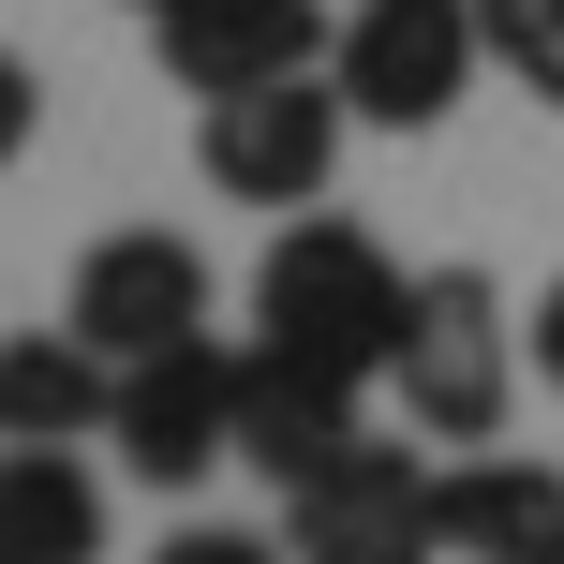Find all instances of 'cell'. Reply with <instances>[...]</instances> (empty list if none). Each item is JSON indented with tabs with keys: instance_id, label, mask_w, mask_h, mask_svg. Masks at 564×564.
<instances>
[{
	"instance_id": "obj_6",
	"label": "cell",
	"mask_w": 564,
	"mask_h": 564,
	"mask_svg": "<svg viewBox=\"0 0 564 564\" xmlns=\"http://www.w3.org/2000/svg\"><path fill=\"white\" fill-rule=\"evenodd\" d=\"M105 446H119V476L194 490L208 460H238V357H224V341H164V357H119Z\"/></svg>"
},
{
	"instance_id": "obj_5",
	"label": "cell",
	"mask_w": 564,
	"mask_h": 564,
	"mask_svg": "<svg viewBox=\"0 0 564 564\" xmlns=\"http://www.w3.org/2000/svg\"><path fill=\"white\" fill-rule=\"evenodd\" d=\"M327 75H341V105H357L371 134H431V119H460V89L490 75L476 0H341Z\"/></svg>"
},
{
	"instance_id": "obj_17",
	"label": "cell",
	"mask_w": 564,
	"mask_h": 564,
	"mask_svg": "<svg viewBox=\"0 0 564 564\" xmlns=\"http://www.w3.org/2000/svg\"><path fill=\"white\" fill-rule=\"evenodd\" d=\"M134 15H164V0H134Z\"/></svg>"
},
{
	"instance_id": "obj_15",
	"label": "cell",
	"mask_w": 564,
	"mask_h": 564,
	"mask_svg": "<svg viewBox=\"0 0 564 564\" xmlns=\"http://www.w3.org/2000/svg\"><path fill=\"white\" fill-rule=\"evenodd\" d=\"M30 134H45V89H30V59H15V45H0V178H15V164H30Z\"/></svg>"
},
{
	"instance_id": "obj_11",
	"label": "cell",
	"mask_w": 564,
	"mask_h": 564,
	"mask_svg": "<svg viewBox=\"0 0 564 564\" xmlns=\"http://www.w3.org/2000/svg\"><path fill=\"white\" fill-rule=\"evenodd\" d=\"M119 357H89L75 327H15L0 341V446H105Z\"/></svg>"
},
{
	"instance_id": "obj_16",
	"label": "cell",
	"mask_w": 564,
	"mask_h": 564,
	"mask_svg": "<svg viewBox=\"0 0 564 564\" xmlns=\"http://www.w3.org/2000/svg\"><path fill=\"white\" fill-rule=\"evenodd\" d=\"M520 341H535V371H550V387H564V282H550V297H535V327H520Z\"/></svg>"
},
{
	"instance_id": "obj_7",
	"label": "cell",
	"mask_w": 564,
	"mask_h": 564,
	"mask_svg": "<svg viewBox=\"0 0 564 564\" xmlns=\"http://www.w3.org/2000/svg\"><path fill=\"white\" fill-rule=\"evenodd\" d=\"M59 327L89 341V357H164V341H208V253L178 224H119L75 253V297H59Z\"/></svg>"
},
{
	"instance_id": "obj_4",
	"label": "cell",
	"mask_w": 564,
	"mask_h": 564,
	"mask_svg": "<svg viewBox=\"0 0 564 564\" xmlns=\"http://www.w3.org/2000/svg\"><path fill=\"white\" fill-rule=\"evenodd\" d=\"M282 550L297 564H446V476L416 446H341L282 490Z\"/></svg>"
},
{
	"instance_id": "obj_3",
	"label": "cell",
	"mask_w": 564,
	"mask_h": 564,
	"mask_svg": "<svg viewBox=\"0 0 564 564\" xmlns=\"http://www.w3.org/2000/svg\"><path fill=\"white\" fill-rule=\"evenodd\" d=\"M341 134H357V105H341L327 59L194 105V164H208V194H238V208H312V194L341 178Z\"/></svg>"
},
{
	"instance_id": "obj_14",
	"label": "cell",
	"mask_w": 564,
	"mask_h": 564,
	"mask_svg": "<svg viewBox=\"0 0 564 564\" xmlns=\"http://www.w3.org/2000/svg\"><path fill=\"white\" fill-rule=\"evenodd\" d=\"M149 564H282V550H268V535H238V520H178Z\"/></svg>"
},
{
	"instance_id": "obj_12",
	"label": "cell",
	"mask_w": 564,
	"mask_h": 564,
	"mask_svg": "<svg viewBox=\"0 0 564 564\" xmlns=\"http://www.w3.org/2000/svg\"><path fill=\"white\" fill-rule=\"evenodd\" d=\"M0 564H105V476L75 446H0Z\"/></svg>"
},
{
	"instance_id": "obj_13",
	"label": "cell",
	"mask_w": 564,
	"mask_h": 564,
	"mask_svg": "<svg viewBox=\"0 0 564 564\" xmlns=\"http://www.w3.org/2000/svg\"><path fill=\"white\" fill-rule=\"evenodd\" d=\"M476 45L506 89H535V105L564 119V0H476Z\"/></svg>"
},
{
	"instance_id": "obj_10",
	"label": "cell",
	"mask_w": 564,
	"mask_h": 564,
	"mask_svg": "<svg viewBox=\"0 0 564 564\" xmlns=\"http://www.w3.org/2000/svg\"><path fill=\"white\" fill-rule=\"evenodd\" d=\"M446 564H564V476L550 460H446Z\"/></svg>"
},
{
	"instance_id": "obj_2",
	"label": "cell",
	"mask_w": 564,
	"mask_h": 564,
	"mask_svg": "<svg viewBox=\"0 0 564 564\" xmlns=\"http://www.w3.org/2000/svg\"><path fill=\"white\" fill-rule=\"evenodd\" d=\"M387 387H401V416H416L431 446H490L506 401H520V312H506V282L490 268H431L416 312H401Z\"/></svg>"
},
{
	"instance_id": "obj_9",
	"label": "cell",
	"mask_w": 564,
	"mask_h": 564,
	"mask_svg": "<svg viewBox=\"0 0 564 564\" xmlns=\"http://www.w3.org/2000/svg\"><path fill=\"white\" fill-rule=\"evenodd\" d=\"M357 446V387L312 357H282V341H238V460H253L268 490H297L312 460Z\"/></svg>"
},
{
	"instance_id": "obj_1",
	"label": "cell",
	"mask_w": 564,
	"mask_h": 564,
	"mask_svg": "<svg viewBox=\"0 0 564 564\" xmlns=\"http://www.w3.org/2000/svg\"><path fill=\"white\" fill-rule=\"evenodd\" d=\"M401 312H416V282L387 268V238H371V224H327V208H297V224L268 238V268H253V341L341 371V387H387Z\"/></svg>"
},
{
	"instance_id": "obj_8",
	"label": "cell",
	"mask_w": 564,
	"mask_h": 564,
	"mask_svg": "<svg viewBox=\"0 0 564 564\" xmlns=\"http://www.w3.org/2000/svg\"><path fill=\"white\" fill-rule=\"evenodd\" d=\"M327 45H341L327 0H164V15H149V59H164V89H194V105L268 89V75H312Z\"/></svg>"
}]
</instances>
